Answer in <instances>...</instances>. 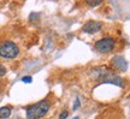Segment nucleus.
Segmentation results:
<instances>
[{"instance_id":"15","label":"nucleus","mask_w":130,"mask_h":119,"mask_svg":"<svg viewBox=\"0 0 130 119\" xmlns=\"http://www.w3.org/2000/svg\"><path fill=\"white\" fill-rule=\"evenodd\" d=\"M0 93H1V89H0Z\"/></svg>"},{"instance_id":"7","label":"nucleus","mask_w":130,"mask_h":119,"mask_svg":"<svg viewBox=\"0 0 130 119\" xmlns=\"http://www.w3.org/2000/svg\"><path fill=\"white\" fill-rule=\"evenodd\" d=\"M11 112H12V110L10 108L9 106H4V107H1V108H0V118L1 119L9 118L10 115H11Z\"/></svg>"},{"instance_id":"8","label":"nucleus","mask_w":130,"mask_h":119,"mask_svg":"<svg viewBox=\"0 0 130 119\" xmlns=\"http://www.w3.org/2000/svg\"><path fill=\"white\" fill-rule=\"evenodd\" d=\"M87 4L90 6V7H95V6H99V5H101V1H87Z\"/></svg>"},{"instance_id":"10","label":"nucleus","mask_w":130,"mask_h":119,"mask_svg":"<svg viewBox=\"0 0 130 119\" xmlns=\"http://www.w3.org/2000/svg\"><path fill=\"white\" fill-rule=\"evenodd\" d=\"M68 115H69V112H68V111H63L60 113V115H59V119H66Z\"/></svg>"},{"instance_id":"2","label":"nucleus","mask_w":130,"mask_h":119,"mask_svg":"<svg viewBox=\"0 0 130 119\" xmlns=\"http://www.w3.org/2000/svg\"><path fill=\"white\" fill-rule=\"evenodd\" d=\"M96 79L101 83H110V84H115V86H118V87H124V81L123 78L115 75L113 72H111L110 70L104 69V67H100V69H96Z\"/></svg>"},{"instance_id":"5","label":"nucleus","mask_w":130,"mask_h":119,"mask_svg":"<svg viewBox=\"0 0 130 119\" xmlns=\"http://www.w3.org/2000/svg\"><path fill=\"white\" fill-rule=\"evenodd\" d=\"M102 28V24L98 21H88L87 23L83 25L82 30L87 34H95V32L100 31Z\"/></svg>"},{"instance_id":"6","label":"nucleus","mask_w":130,"mask_h":119,"mask_svg":"<svg viewBox=\"0 0 130 119\" xmlns=\"http://www.w3.org/2000/svg\"><path fill=\"white\" fill-rule=\"evenodd\" d=\"M113 64L116 65L121 71H126V69H128V63H126V60L124 59V57H121V55L115 57V59H113Z\"/></svg>"},{"instance_id":"4","label":"nucleus","mask_w":130,"mask_h":119,"mask_svg":"<svg viewBox=\"0 0 130 119\" xmlns=\"http://www.w3.org/2000/svg\"><path fill=\"white\" fill-rule=\"evenodd\" d=\"M116 46V41L113 37H105V39H101L98 42H95V49L100 53H108L111 52Z\"/></svg>"},{"instance_id":"9","label":"nucleus","mask_w":130,"mask_h":119,"mask_svg":"<svg viewBox=\"0 0 130 119\" xmlns=\"http://www.w3.org/2000/svg\"><path fill=\"white\" fill-rule=\"evenodd\" d=\"M6 71H7V70H6V67H5L4 65L0 64V77L5 76V75H6Z\"/></svg>"},{"instance_id":"13","label":"nucleus","mask_w":130,"mask_h":119,"mask_svg":"<svg viewBox=\"0 0 130 119\" xmlns=\"http://www.w3.org/2000/svg\"><path fill=\"white\" fill-rule=\"evenodd\" d=\"M35 17H39V14H37V13H31V14H30V21H31V22L36 21V18H35Z\"/></svg>"},{"instance_id":"11","label":"nucleus","mask_w":130,"mask_h":119,"mask_svg":"<svg viewBox=\"0 0 130 119\" xmlns=\"http://www.w3.org/2000/svg\"><path fill=\"white\" fill-rule=\"evenodd\" d=\"M22 82H23V83H31L32 82V78L30 77V76H27V77L22 78Z\"/></svg>"},{"instance_id":"1","label":"nucleus","mask_w":130,"mask_h":119,"mask_svg":"<svg viewBox=\"0 0 130 119\" xmlns=\"http://www.w3.org/2000/svg\"><path fill=\"white\" fill-rule=\"evenodd\" d=\"M50 107H51L50 101H40L35 105L29 106L25 112V117L27 119H40L47 114V112L50 111Z\"/></svg>"},{"instance_id":"14","label":"nucleus","mask_w":130,"mask_h":119,"mask_svg":"<svg viewBox=\"0 0 130 119\" xmlns=\"http://www.w3.org/2000/svg\"><path fill=\"white\" fill-rule=\"evenodd\" d=\"M74 119H79V118H78V117H76V118H74Z\"/></svg>"},{"instance_id":"3","label":"nucleus","mask_w":130,"mask_h":119,"mask_svg":"<svg viewBox=\"0 0 130 119\" xmlns=\"http://www.w3.org/2000/svg\"><path fill=\"white\" fill-rule=\"evenodd\" d=\"M19 53L18 46L12 41H4L0 43V58L14 59Z\"/></svg>"},{"instance_id":"12","label":"nucleus","mask_w":130,"mask_h":119,"mask_svg":"<svg viewBox=\"0 0 130 119\" xmlns=\"http://www.w3.org/2000/svg\"><path fill=\"white\" fill-rule=\"evenodd\" d=\"M78 107H79V99H78V97H77V99H76V101H75L74 111H76V110H78Z\"/></svg>"}]
</instances>
